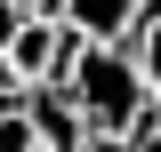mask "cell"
Wrapping results in <instances>:
<instances>
[{"instance_id":"cell-6","label":"cell","mask_w":161,"mask_h":152,"mask_svg":"<svg viewBox=\"0 0 161 152\" xmlns=\"http://www.w3.org/2000/svg\"><path fill=\"white\" fill-rule=\"evenodd\" d=\"M0 152H40V144H32V120H24V112H0Z\"/></svg>"},{"instance_id":"cell-8","label":"cell","mask_w":161,"mask_h":152,"mask_svg":"<svg viewBox=\"0 0 161 152\" xmlns=\"http://www.w3.org/2000/svg\"><path fill=\"white\" fill-rule=\"evenodd\" d=\"M129 152H161V120H145V128L129 136Z\"/></svg>"},{"instance_id":"cell-3","label":"cell","mask_w":161,"mask_h":152,"mask_svg":"<svg viewBox=\"0 0 161 152\" xmlns=\"http://www.w3.org/2000/svg\"><path fill=\"white\" fill-rule=\"evenodd\" d=\"M24 120H32V144L40 152H80V144H89V120L73 112L64 88H32V96H24Z\"/></svg>"},{"instance_id":"cell-5","label":"cell","mask_w":161,"mask_h":152,"mask_svg":"<svg viewBox=\"0 0 161 152\" xmlns=\"http://www.w3.org/2000/svg\"><path fill=\"white\" fill-rule=\"evenodd\" d=\"M129 56H137V72H145V96L161 104V0H145L137 32H129Z\"/></svg>"},{"instance_id":"cell-1","label":"cell","mask_w":161,"mask_h":152,"mask_svg":"<svg viewBox=\"0 0 161 152\" xmlns=\"http://www.w3.org/2000/svg\"><path fill=\"white\" fill-rule=\"evenodd\" d=\"M64 96L89 120V136H137L153 120V96H145V72L129 48H80L64 72Z\"/></svg>"},{"instance_id":"cell-7","label":"cell","mask_w":161,"mask_h":152,"mask_svg":"<svg viewBox=\"0 0 161 152\" xmlns=\"http://www.w3.org/2000/svg\"><path fill=\"white\" fill-rule=\"evenodd\" d=\"M24 24H32V16H24L16 0H0V56H8V40H16V32H24Z\"/></svg>"},{"instance_id":"cell-4","label":"cell","mask_w":161,"mask_h":152,"mask_svg":"<svg viewBox=\"0 0 161 152\" xmlns=\"http://www.w3.org/2000/svg\"><path fill=\"white\" fill-rule=\"evenodd\" d=\"M8 64H16L24 88H57V24H24L8 40Z\"/></svg>"},{"instance_id":"cell-2","label":"cell","mask_w":161,"mask_h":152,"mask_svg":"<svg viewBox=\"0 0 161 152\" xmlns=\"http://www.w3.org/2000/svg\"><path fill=\"white\" fill-rule=\"evenodd\" d=\"M145 0H64V32H80L89 48H129V32H137Z\"/></svg>"},{"instance_id":"cell-9","label":"cell","mask_w":161,"mask_h":152,"mask_svg":"<svg viewBox=\"0 0 161 152\" xmlns=\"http://www.w3.org/2000/svg\"><path fill=\"white\" fill-rule=\"evenodd\" d=\"M80 152H129V136H89Z\"/></svg>"}]
</instances>
